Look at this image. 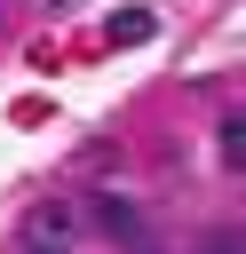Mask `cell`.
<instances>
[{"instance_id": "1", "label": "cell", "mask_w": 246, "mask_h": 254, "mask_svg": "<svg viewBox=\"0 0 246 254\" xmlns=\"http://www.w3.org/2000/svg\"><path fill=\"white\" fill-rule=\"evenodd\" d=\"M71 230H79V214H71L63 198H48V206H32V246H48V254H63V246H71Z\"/></svg>"}, {"instance_id": "2", "label": "cell", "mask_w": 246, "mask_h": 254, "mask_svg": "<svg viewBox=\"0 0 246 254\" xmlns=\"http://www.w3.org/2000/svg\"><path fill=\"white\" fill-rule=\"evenodd\" d=\"M95 222H103L111 238H127V246H143V214H135L127 198H111V190H103V198H95Z\"/></svg>"}, {"instance_id": "3", "label": "cell", "mask_w": 246, "mask_h": 254, "mask_svg": "<svg viewBox=\"0 0 246 254\" xmlns=\"http://www.w3.org/2000/svg\"><path fill=\"white\" fill-rule=\"evenodd\" d=\"M111 40L127 48V40H151V8H119L111 16Z\"/></svg>"}, {"instance_id": "4", "label": "cell", "mask_w": 246, "mask_h": 254, "mask_svg": "<svg viewBox=\"0 0 246 254\" xmlns=\"http://www.w3.org/2000/svg\"><path fill=\"white\" fill-rule=\"evenodd\" d=\"M222 159H230V167L246 159V127H238V119H222Z\"/></svg>"}, {"instance_id": "5", "label": "cell", "mask_w": 246, "mask_h": 254, "mask_svg": "<svg viewBox=\"0 0 246 254\" xmlns=\"http://www.w3.org/2000/svg\"><path fill=\"white\" fill-rule=\"evenodd\" d=\"M206 254H238V230H214V238H206Z\"/></svg>"}, {"instance_id": "6", "label": "cell", "mask_w": 246, "mask_h": 254, "mask_svg": "<svg viewBox=\"0 0 246 254\" xmlns=\"http://www.w3.org/2000/svg\"><path fill=\"white\" fill-rule=\"evenodd\" d=\"M16 254H48V246H16Z\"/></svg>"}]
</instances>
